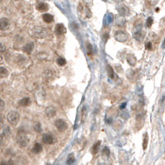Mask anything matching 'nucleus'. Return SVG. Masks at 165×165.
<instances>
[{"instance_id":"nucleus-4","label":"nucleus","mask_w":165,"mask_h":165,"mask_svg":"<svg viewBox=\"0 0 165 165\" xmlns=\"http://www.w3.org/2000/svg\"><path fill=\"white\" fill-rule=\"evenodd\" d=\"M127 34L122 31H117L115 34V39L119 42H125L126 41H127Z\"/></svg>"},{"instance_id":"nucleus-28","label":"nucleus","mask_w":165,"mask_h":165,"mask_svg":"<svg viewBox=\"0 0 165 165\" xmlns=\"http://www.w3.org/2000/svg\"><path fill=\"white\" fill-rule=\"evenodd\" d=\"M4 108H5V103H4V101H3V100H0V112L3 111Z\"/></svg>"},{"instance_id":"nucleus-2","label":"nucleus","mask_w":165,"mask_h":165,"mask_svg":"<svg viewBox=\"0 0 165 165\" xmlns=\"http://www.w3.org/2000/svg\"><path fill=\"white\" fill-rule=\"evenodd\" d=\"M55 126L59 130V131L60 132H64L67 129H68V123L66 122L63 119H57L55 122Z\"/></svg>"},{"instance_id":"nucleus-34","label":"nucleus","mask_w":165,"mask_h":165,"mask_svg":"<svg viewBox=\"0 0 165 165\" xmlns=\"http://www.w3.org/2000/svg\"><path fill=\"white\" fill-rule=\"evenodd\" d=\"M2 122H3V117L0 116V123H2Z\"/></svg>"},{"instance_id":"nucleus-10","label":"nucleus","mask_w":165,"mask_h":165,"mask_svg":"<svg viewBox=\"0 0 165 165\" xmlns=\"http://www.w3.org/2000/svg\"><path fill=\"white\" fill-rule=\"evenodd\" d=\"M37 9L40 12H46L49 9V5L46 3L41 2L37 4Z\"/></svg>"},{"instance_id":"nucleus-37","label":"nucleus","mask_w":165,"mask_h":165,"mask_svg":"<svg viewBox=\"0 0 165 165\" xmlns=\"http://www.w3.org/2000/svg\"><path fill=\"white\" fill-rule=\"evenodd\" d=\"M1 2H2V0H0V3H1Z\"/></svg>"},{"instance_id":"nucleus-9","label":"nucleus","mask_w":165,"mask_h":165,"mask_svg":"<svg viewBox=\"0 0 165 165\" xmlns=\"http://www.w3.org/2000/svg\"><path fill=\"white\" fill-rule=\"evenodd\" d=\"M45 113H46V115L47 117H53L56 115V110L55 109V107H54L50 106V107H47L46 108Z\"/></svg>"},{"instance_id":"nucleus-35","label":"nucleus","mask_w":165,"mask_h":165,"mask_svg":"<svg viewBox=\"0 0 165 165\" xmlns=\"http://www.w3.org/2000/svg\"><path fill=\"white\" fill-rule=\"evenodd\" d=\"M1 142H2V137L0 136V145H1Z\"/></svg>"},{"instance_id":"nucleus-22","label":"nucleus","mask_w":165,"mask_h":165,"mask_svg":"<svg viewBox=\"0 0 165 165\" xmlns=\"http://www.w3.org/2000/svg\"><path fill=\"white\" fill-rule=\"evenodd\" d=\"M148 139H149V136H148V134H145L144 136V140H143V149H147V146H148Z\"/></svg>"},{"instance_id":"nucleus-13","label":"nucleus","mask_w":165,"mask_h":165,"mask_svg":"<svg viewBox=\"0 0 165 165\" xmlns=\"http://www.w3.org/2000/svg\"><path fill=\"white\" fill-rule=\"evenodd\" d=\"M33 49H34V43L31 42L27 44L26 46H24L23 48H22V50H23L25 53L31 54L32 50H33Z\"/></svg>"},{"instance_id":"nucleus-32","label":"nucleus","mask_w":165,"mask_h":165,"mask_svg":"<svg viewBox=\"0 0 165 165\" xmlns=\"http://www.w3.org/2000/svg\"><path fill=\"white\" fill-rule=\"evenodd\" d=\"M162 48L163 49L165 48V38L164 40V41H163V44H162Z\"/></svg>"},{"instance_id":"nucleus-23","label":"nucleus","mask_w":165,"mask_h":165,"mask_svg":"<svg viewBox=\"0 0 165 165\" xmlns=\"http://www.w3.org/2000/svg\"><path fill=\"white\" fill-rule=\"evenodd\" d=\"M87 54L88 55H91L93 54V46L91 45L90 43H88L87 44Z\"/></svg>"},{"instance_id":"nucleus-17","label":"nucleus","mask_w":165,"mask_h":165,"mask_svg":"<svg viewBox=\"0 0 165 165\" xmlns=\"http://www.w3.org/2000/svg\"><path fill=\"white\" fill-rule=\"evenodd\" d=\"M30 104H31V100H30L29 97H24L19 101V105L21 106V107H27Z\"/></svg>"},{"instance_id":"nucleus-8","label":"nucleus","mask_w":165,"mask_h":165,"mask_svg":"<svg viewBox=\"0 0 165 165\" xmlns=\"http://www.w3.org/2000/svg\"><path fill=\"white\" fill-rule=\"evenodd\" d=\"M55 33L57 35H64L66 33V27L62 23H58L55 26Z\"/></svg>"},{"instance_id":"nucleus-11","label":"nucleus","mask_w":165,"mask_h":165,"mask_svg":"<svg viewBox=\"0 0 165 165\" xmlns=\"http://www.w3.org/2000/svg\"><path fill=\"white\" fill-rule=\"evenodd\" d=\"M107 75H108V77L109 78H111L112 79H114L115 78H117V75L115 74V72H114V69L112 68L111 65H109V64H107Z\"/></svg>"},{"instance_id":"nucleus-5","label":"nucleus","mask_w":165,"mask_h":165,"mask_svg":"<svg viewBox=\"0 0 165 165\" xmlns=\"http://www.w3.org/2000/svg\"><path fill=\"white\" fill-rule=\"evenodd\" d=\"M33 36L38 38H44L46 36V30L43 27H37L35 28V32Z\"/></svg>"},{"instance_id":"nucleus-19","label":"nucleus","mask_w":165,"mask_h":165,"mask_svg":"<svg viewBox=\"0 0 165 165\" xmlns=\"http://www.w3.org/2000/svg\"><path fill=\"white\" fill-rule=\"evenodd\" d=\"M8 75H9V72L6 68H4V67L0 68V77L1 78H6L8 76Z\"/></svg>"},{"instance_id":"nucleus-29","label":"nucleus","mask_w":165,"mask_h":165,"mask_svg":"<svg viewBox=\"0 0 165 165\" xmlns=\"http://www.w3.org/2000/svg\"><path fill=\"white\" fill-rule=\"evenodd\" d=\"M108 38H109V34H108V33H104V34L102 35V40L104 41V42L105 43L107 41Z\"/></svg>"},{"instance_id":"nucleus-3","label":"nucleus","mask_w":165,"mask_h":165,"mask_svg":"<svg viewBox=\"0 0 165 165\" xmlns=\"http://www.w3.org/2000/svg\"><path fill=\"white\" fill-rule=\"evenodd\" d=\"M17 144H19V146L23 148V147H26L28 143H29V139L27 137L26 135L24 134H20L18 135L17 139Z\"/></svg>"},{"instance_id":"nucleus-31","label":"nucleus","mask_w":165,"mask_h":165,"mask_svg":"<svg viewBox=\"0 0 165 165\" xmlns=\"http://www.w3.org/2000/svg\"><path fill=\"white\" fill-rule=\"evenodd\" d=\"M5 50V46L2 42H0V52H3Z\"/></svg>"},{"instance_id":"nucleus-36","label":"nucleus","mask_w":165,"mask_h":165,"mask_svg":"<svg viewBox=\"0 0 165 165\" xmlns=\"http://www.w3.org/2000/svg\"><path fill=\"white\" fill-rule=\"evenodd\" d=\"M114 1H116V2H121L122 0H114Z\"/></svg>"},{"instance_id":"nucleus-30","label":"nucleus","mask_w":165,"mask_h":165,"mask_svg":"<svg viewBox=\"0 0 165 165\" xmlns=\"http://www.w3.org/2000/svg\"><path fill=\"white\" fill-rule=\"evenodd\" d=\"M145 49H146V50H151V49H152V43H146V44H145Z\"/></svg>"},{"instance_id":"nucleus-25","label":"nucleus","mask_w":165,"mask_h":165,"mask_svg":"<svg viewBox=\"0 0 165 165\" xmlns=\"http://www.w3.org/2000/svg\"><path fill=\"white\" fill-rule=\"evenodd\" d=\"M153 22H154V20H153V18L151 17H149L147 18V20H146V27L149 28V27H151L152 26V24H153Z\"/></svg>"},{"instance_id":"nucleus-26","label":"nucleus","mask_w":165,"mask_h":165,"mask_svg":"<svg viewBox=\"0 0 165 165\" xmlns=\"http://www.w3.org/2000/svg\"><path fill=\"white\" fill-rule=\"evenodd\" d=\"M57 63H58L59 66H63V65L66 64V60H65V59L62 58V57H59V58L57 59Z\"/></svg>"},{"instance_id":"nucleus-33","label":"nucleus","mask_w":165,"mask_h":165,"mask_svg":"<svg viewBox=\"0 0 165 165\" xmlns=\"http://www.w3.org/2000/svg\"><path fill=\"white\" fill-rule=\"evenodd\" d=\"M125 106H126V103H124L123 105H122V107H121V108H122V109H123V108H125Z\"/></svg>"},{"instance_id":"nucleus-15","label":"nucleus","mask_w":165,"mask_h":165,"mask_svg":"<svg viewBox=\"0 0 165 165\" xmlns=\"http://www.w3.org/2000/svg\"><path fill=\"white\" fill-rule=\"evenodd\" d=\"M117 11H118L119 14L122 15V16H126V15L128 16V15H129V9H128L126 6L123 5L122 6V7L117 8Z\"/></svg>"},{"instance_id":"nucleus-18","label":"nucleus","mask_w":165,"mask_h":165,"mask_svg":"<svg viewBox=\"0 0 165 165\" xmlns=\"http://www.w3.org/2000/svg\"><path fill=\"white\" fill-rule=\"evenodd\" d=\"M100 145H101V141H97L96 143L93 144V149H92V152L93 155H97L98 153L99 149H100Z\"/></svg>"},{"instance_id":"nucleus-14","label":"nucleus","mask_w":165,"mask_h":165,"mask_svg":"<svg viewBox=\"0 0 165 165\" xmlns=\"http://www.w3.org/2000/svg\"><path fill=\"white\" fill-rule=\"evenodd\" d=\"M126 60L128 64L130 65H135L136 64V57L133 54H128L126 56Z\"/></svg>"},{"instance_id":"nucleus-16","label":"nucleus","mask_w":165,"mask_h":165,"mask_svg":"<svg viewBox=\"0 0 165 165\" xmlns=\"http://www.w3.org/2000/svg\"><path fill=\"white\" fill-rule=\"evenodd\" d=\"M42 19L46 23H51L54 21V17L50 13H45L43 14Z\"/></svg>"},{"instance_id":"nucleus-21","label":"nucleus","mask_w":165,"mask_h":165,"mask_svg":"<svg viewBox=\"0 0 165 165\" xmlns=\"http://www.w3.org/2000/svg\"><path fill=\"white\" fill-rule=\"evenodd\" d=\"M134 37L135 38L137 41H140L143 39V37H144V35L142 34V32H140V31H138V32H136L134 34Z\"/></svg>"},{"instance_id":"nucleus-6","label":"nucleus","mask_w":165,"mask_h":165,"mask_svg":"<svg viewBox=\"0 0 165 165\" xmlns=\"http://www.w3.org/2000/svg\"><path fill=\"white\" fill-rule=\"evenodd\" d=\"M9 25H10V22L8 18H6V17L0 18V30L5 31L9 27Z\"/></svg>"},{"instance_id":"nucleus-38","label":"nucleus","mask_w":165,"mask_h":165,"mask_svg":"<svg viewBox=\"0 0 165 165\" xmlns=\"http://www.w3.org/2000/svg\"><path fill=\"white\" fill-rule=\"evenodd\" d=\"M16 1H17V0H16Z\"/></svg>"},{"instance_id":"nucleus-27","label":"nucleus","mask_w":165,"mask_h":165,"mask_svg":"<svg viewBox=\"0 0 165 165\" xmlns=\"http://www.w3.org/2000/svg\"><path fill=\"white\" fill-rule=\"evenodd\" d=\"M34 130H35L37 132L40 133V132L41 131V124H40L39 122L37 123V124L34 126Z\"/></svg>"},{"instance_id":"nucleus-12","label":"nucleus","mask_w":165,"mask_h":165,"mask_svg":"<svg viewBox=\"0 0 165 165\" xmlns=\"http://www.w3.org/2000/svg\"><path fill=\"white\" fill-rule=\"evenodd\" d=\"M42 145L40 144V143H36V144H34V146H33V148L32 149V152L33 154H36V155H37V154H40L41 151H42Z\"/></svg>"},{"instance_id":"nucleus-1","label":"nucleus","mask_w":165,"mask_h":165,"mask_svg":"<svg viewBox=\"0 0 165 165\" xmlns=\"http://www.w3.org/2000/svg\"><path fill=\"white\" fill-rule=\"evenodd\" d=\"M7 120L12 126H17L20 121V114L17 111H11L7 115Z\"/></svg>"},{"instance_id":"nucleus-7","label":"nucleus","mask_w":165,"mask_h":165,"mask_svg":"<svg viewBox=\"0 0 165 165\" xmlns=\"http://www.w3.org/2000/svg\"><path fill=\"white\" fill-rule=\"evenodd\" d=\"M42 141L43 143L46 144H52L55 141L54 139V137L52 136V135L50 134H44L42 135Z\"/></svg>"},{"instance_id":"nucleus-24","label":"nucleus","mask_w":165,"mask_h":165,"mask_svg":"<svg viewBox=\"0 0 165 165\" xmlns=\"http://www.w3.org/2000/svg\"><path fill=\"white\" fill-rule=\"evenodd\" d=\"M101 153H102V155H105L106 157H109V155H110V149H109V148H107V147H104L103 149H102V151H101Z\"/></svg>"},{"instance_id":"nucleus-20","label":"nucleus","mask_w":165,"mask_h":165,"mask_svg":"<svg viewBox=\"0 0 165 165\" xmlns=\"http://www.w3.org/2000/svg\"><path fill=\"white\" fill-rule=\"evenodd\" d=\"M75 161V157L74 154H69L68 155V157H67V161H66V163L68 164H72Z\"/></svg>"}]
</instances>
